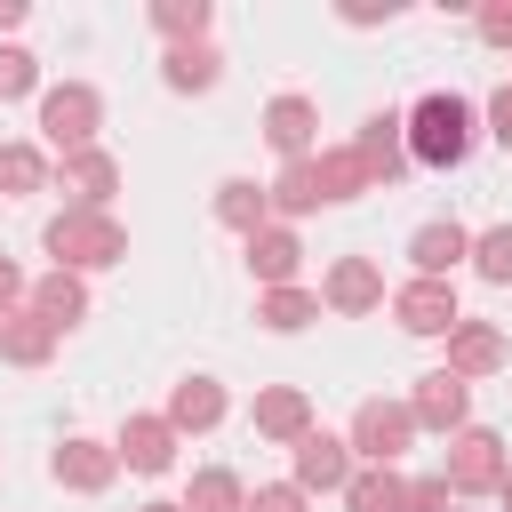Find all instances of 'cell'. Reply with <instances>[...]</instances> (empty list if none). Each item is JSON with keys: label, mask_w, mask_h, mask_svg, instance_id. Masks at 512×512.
I'll return each instance as SVG.
<instances>
[{"label": "cell", "mask_w": 512, "mask_h": 512, "mask_svg": "<svg viewBox=\"0 0 512 512\" xmlns=\"http://www.w3.org/2000/svg\"><path fill=\"white\" fill-rule=\"evenodd\" d=\"M464 152H472V104H464L456 88L416 96V104H408V160H424V168H464Z\"/></svg>", "instance_id": "obj_1"}, {"label": "cell", "mask_w": 512, "mask_h": 512, "mask_svg": "<svg viewBox=\"0 0 512 512\" xmlns=\"http://www.w3.org/2000/svg\"><path fill=\"white\" fill-rule=\"evenodd\" d=\"M40 240H48L56 272H104L128 256V232L112 224V208H64V216H48Z\"/></svg>", "instance_id": "obj_2"}, {"label": "cell", "mask_w": 512, "mask_h": 512, "mask_svg": "<svg viewBox=\"0 0 512 512\" xmlns=\"http://www.w3.org/2000/svg\"><path fill=\"white\" fill-rule=\"evenodd\" d=\"M96 128H104V96H96L88 80H64V88H48V96H40V144H48L56 160L88 152V144H96Z\"/></svg>", "instance_id": "obj_3"}, {"label": "cell", "mask_w": 512, "mask_h": 512, "mask_svg": "<svg viewBox=\"0 0 512 512\" xmlns=\"http://www.w3.org/2000/svg\"><path fill=\"white\" fill-rule=\"evenodd\" d=\"M344 440H352V456L400 472V456H408V440H416V416H408V400H384V392H376V400L352 408V432H344Z\"/></svg>", "instance_id": "obj_4"}, {"label": "cell", "mask_w": 512, "mask_h": 512, "mask_svg": "<svg viewBox=\"0 0 512 512\" xmlns=\"http://www.w3.org/2000/svg\"><path fill=\"white\" fill-rule=\"evenodd\" d=\"M504 472H512V464H504V440H496L488 424H464V432L448 440V472H440V480H448L456 496H496Z\"/></svg>", "instance_id": "obj_5"}, {"label": "cell", "mask_w": 512, "mask_h": 512, "mask_svg": "<svg viewBox=\"0 0 512 512\" xmlns=\"http://www.w3.org/2000/svg\"><path fill=\"white\" fill-rule=\"evenodd\" d=\"M288 456H296V472H288V480H296L304 496H344V488H352V440H336V432H320V424H312Z\"/></svg>", "instance_id": "obj_6"}, {"label": "cell", "mask_w": 512, "mask_h": 512, "mask_svg": "<svg viewBox=\"0 0 512 512\" xmlns=\"http://www.w3.org/2000/svg\"><path fill=\"white\" fill-rule=\"evenodd\" d=\"M408 416H416V432H464V416H472V384L464 376H448V368H432V376H416V392H408Z\"/></svg>", "instance_id": "obj_7"}, {"label": "cell", "mask_w": 512, "mask_h": 512, "mask_svg": "<svg viewBox=\"0 0 512 512\" xmlns=\"http://www.w3.org/2000/svg\"><path fill=\"white\" fill-rule=\"evenodd\" d=\"M320 304H328L336 320L376 312V304H384V272H376V256H336V264H328V280H320Z\"/></svg>", "instance_id": "obj_8"}, {"label": "cell", "mask_w": 512, "mask_h": 512, "mask_svg": "<svg viewBox=\"0 0 512 512\" xmlns=\"http://www.w3.org/2000/svg\"><path fill=\"white\" fill-rule=\"evenodd\" d=\"M392 320L408 336H448L464 320L456 312V280H408V288H392Z\"/></svg>", "instance_id": "obj_9"}, {"label": "cell", "mask_w": 512, "mask_h": 512, "mask_svg": "<svg viewBox=\"0 0 512 512\" xmlns=\"http://www.w3.org/2000/svg\"><path fill=\"white\" fill-rule=\"evenodd\" d=\"M248 424H256V440L296 448V440L312 432V392H304V384H264V392H256V408H248Z\"/></svg>", "instance_id": "obj_10"}, {"label": "cell", "mask_w": 512, "mask_h": 512, "mask_svg": "<svg viewBox=\"0 0 512 512\" xmlns=\"http://www.w3.org/2000/svg\"><path fill=\"white\" fill-rule=\"evenodd\" d=\"M48 472H56V488H72V496H96V488H112V472H120V448L112 440H64L56 456H48Z\"/></svg>", "instance_id": "obj_11"}, {"label": "cell", "mask_w": 512, "mask_h": 512, "mask_svg": "<svg viewBox=\"0 0 512 512\" xmlns=\"http://www.w3.org/2000/svg\"><path fill=\"white\" fill-rule=\"evenodd\" d=\"M312 136H320V104L312 96H272L264 104V144L280 152V160H312Z\"/></svg>", "instance_id": "obj_12"}, {"label": "cell", "mask_w": 512, "mask_h": 512, "mask_svg": "<svg viewBox=\"0 0 512 512\" xmlns=\"http://www.w3.org/2000/svg\"><path fill=\"white\" fill-rule=\"evenodd\" d=\"M352 152H360V168L376 176V192L408 168V112H376V120H360V136H352Z\"/></svg>", "instance_id": "obj_13"}, {"label": "cell", "mask_w": 512, "mask_h": 512, "mask_svg": "<svg viewBox=\"0 0 512 512\" xmlns=\"http://www.w3.org/2000/svg\"><path fill=\"white\" fill-rule=\"evenodd\" d=\"M464 256H472V232H464L456 216H432V224L408 232V264H416V280H448Z\"/></svg>", "instance_id": "obj_14"}, {"label": "cell", "mask_w": 512, "mask_h": 512, "mask_svg": "<svg viewBox=\"0 0 512 512\" xmlns=\"http://www.w3.org/2000/svg\"><path fill=\"white\" fill-rule=\"evenodd\" d=\"M112 448H120L128 472H168V464H176V424H168V416H128Z\"/></svg>", "instance_id": "obj_15"}, {"label": "cell", "mask_w": 512, "mask_h": 512, "mask_svg": "<svg viewBox=\"0 0 512 512\" xmlns=\"http://www.w3.org/2000/svg\"><path fill=\"white\" fill-rule=\"evenodd\" d=\"M296 264H304V240H296L288 224L248 232V272H256L264 288H296Z\"/></svg>", "instance_id": "obj_16"}, {"label": "cell", "mask_w": 512, "mask_h": 512, "mask_svg": "<svg viewBox=\"0 0 512 512\" xmlns=\"http://www.w3.org/2000/svg\"><path fill=\"white\" fill-rule=\"evenodd\" d=\"M496 368H504V336L488 320H456L448 328V376L472 384V376H496Z\"/></svg>", "instance_id": "obj_17"}, {"label": "cell", "mask_w": 512, "mask_h": 512, "mask_svg": "<svg viewBox=\"0 0 512 512\" xmlns=\"http://www.w3.org/2000/svg\"><path fill=\"white\" fill-rule=\"evenodd\" d=\"M160 416L176 424V440H184V432H216V424H224V384H216V376H184Z\"/></svg>", "instance_id": "obj_18"}, {"label": "cell", "mask_w": 512, "mask_h": 512, "mask_svg": "<svg viewBox=\"0 0 512 512\" xmlns=\"http://www.w3.org/2000/svg\"><path fill=\"white\" fill-rule=\"evenodd\" d=\"M64 192H72V208H104V200L120 192V160H112L104 144L72 152V160H64Z\"/></svg>", "instance_id": "obj_19"}, {"label": "cell", "mask_w": 512, "mask_h": 512, "mask_svg": "<svg viewBox=\"0 0 512 512\" xmlns=\"http://www.w3.org/2000/svg\"><path fill=\"white\" fill-rule=\"evenodd\" d=\"M24 304H32V312H40V320H48V328H56V336H64V328H80V320H88V288H80V272H40V280H32V296H24Z\"/></svg>", "instance_id": "obj_20"}, {"label": "cell", "mask_w": 512, "mask_h": 512, "mask_svg": "<svg viewBox=\"0 0 512 512\" xmlns=\"http://www.w3.org/2000/svg\"><path fill=\"white\" fill-rule=\"evenodd\" d=\"M160 80H168L176 96H208V88L224 80V56H216L208 40H184V48H168V56H160Z\"/></svg>", "instance_id": "obj_21"}, {"label": "cell", "mask_w": 512, "mask_h": 512, "mask_svg": "<svg viewBox=\"0 0 512 512\" xmlns=\"http://www.w3.org/2000/svg\"><path fill=\"white\" fill-rule=\"evenodd\" d=\"M216 224H232L240 240L272 224V184H248V176H224L216 184Z\"/></svg>", "instance_id": "obj_22"}, {"label": "cell", "mask_w": 512, "mask_h": 512, "mask_svg": "<svg viewBox=\"0 0 512 512\" xmlns=\"http://www.w3.org/2000/svg\"><path fill=\"white\" fill-rule=\"evenodd\" d=\"M48 352H56V328H48L32 304L0 320V360H16V368H48Z\"/></svg>", "instance_id": "obj_23"}, {"label": "cell", "mask_w": 512, "mask_h": 512, "mask_svg": "<svg viewBox=\"0 0 512 512\" xmlns=\"http://www.w3.org/2000/svg\"><path fill=\"white\" fill-rule=\"evenodd\" d=\"M312 168H320V208H328V200H360V192H376V176L360 168V152H352V144L312 152Z\"/></svg>", "instance_id": "obj_24"}, {"label": "cell", "mask_w": 512, "mask_h": 512, "mask_svg": "<svg viewBox=\"0 0 512 512\" xmlns=\"http://www.w3.org/2000/svg\"><path fill=\"white\" fill-rule=\"evenodd\" d=\"M344 512H408V480H400L392 464H368V472H352Z\"/></svg>", "instance_id": "obj_25"}, {"label": "cell", "mask_w": 512, "mask_h": 512, "mask_svg": "<svg viewBox=\"0 0 512 512\" xmlns=\"http://www.w3.org/2000/svg\"><path fill=\"white\" fill-rule=\"evenodd\" d=\"M256 320H264L272 336H296V328L320 320V296H312V288H264V296H256Z\"/></svg>", "instance_id": "obj_26"}, {"label": "cell", "mask_w": 512, "mask_h": 512, "mask_svg": "<svg viewBox=\"0 0 512 512\" xmlns=\"http://www.w3.org/2000/svg\"><path fill=\"white\" fill-rule=\"evenodd\" d=\"M184 512H248V488H240V472H224V464L192 472V488H184Z\"/></svg>", "instance_id": "obj_27"}, {"label": "cell", "mask_w": 512, "mask_h": 512, "mask_svg": "<svg viewBox=\"0 0 512 512\" xmlns=\"http://www.w3.org/2000/svg\"><path fill=\"white\" fill-rule=\"evenodd\" d=\"M208 0H152V32L168 40V48H184V40H208Z\"/></svg>", "instance_id": "obj_28"}, {"label": "cell", "mask_w": 512, "mask_h": 512, "mask_svg": "<svg viewBox=\"0 0 512 512\" xmlns=\"http://www.w3.org/2000/svg\"><path fill=\"white\" fill-rule=\"evenodd\" d=\"M40 184H48V152H40V144H0V192L24 200V192H40Z\"/></svg>", "instance_id": "obj_29"}, {"label": "cell", "mask_w": 512, "mask_h": 512, "mask_svg": "<svg viewBox=\"0 0 512 512\" xmlns=\"http://www.w3.org/2000/svg\"><path fill=\"white\" fill-rule=\"evenodd\" d=\"M272 208H280V216H304V208H320V168H312V160H288V168L272 176Z\"/></svg>", "instance_id": "obj_30"}, {"label": "cell", "mask_w": 512, "mask_h": 512, "mask_svg": "<svg viewBox=\"0 0 512 512\" xmlns=\"http://www.w3.org/2000/svg\"><path fill=\"white\" fill-rule=\"evenodd\" d=\"M472 272H480L488 288H512V224L472 232Z\"/></svg>", "instance_id": "obj_31"}, {"label": "cell", "mask_w": 512, "mask_h": 512, "mask_svg": "<svg viewBox=\"0 0 512 512\" xmlns=\"http://www.w3.org/2000/svg\"><path fill=\"white\" fill-rule=\"evenodd\" d=\"M40 88V56L32 48H0V96H32Z\"/></svg>", "instance_id": "obj_32"}, {"label": "cell", "mask_w": 512, "mask_h": 512, "mask_svg": "<svg viewBox=\"0 0 512 512\" xmlns=\"http://www.w3.org/2000/svg\"><path fill=\"white\" fill-rule=\"evenodd\" d=\"M304 504H312V496H304L296 480H264V488L248 496V512H304Z\"/></svg>", "instance_id": "obj_33"}, {"label": "cell", "mask_w": 512, "mask_h": 512, "mask_svg": "<svg viewBox=\"0 0 512 512\" xmlns=\"http://www.w3.org/2000/svg\"><path fill=\"white\" fill-rule=\"evenodd\" d=\"M448 504H456V488H448L440 472H432V480H408V512H448Z\"/></svg>", "instance_id": "obj_34"}, {"label": "cell", "mask_w": 512, "mask_h": 512, "mask_svg": "<svg viewBox=\"0 0 512 512\" xmlns=\"http://www.w3.org/2000/svg\"><path fill=\"white\" fill-rule=\"evenodd\" d=\"M472 24H480V40H496V48H512V0H488V8L472 16Z\"/></svg>", "instance_id": "obj_35"}, {"label": "cell", "mask_w": 512, "mask_h": 512, "mask_svg": "<svg viewBox=\"0 0 512 512\" xmlns=\"http://www.w3.org/2000/svg\"><path fill=\"white\" fill-rule=\"evenodd\" d=\"M24 296H32V280H24V272L0 256V320H8V312H24Z\"/></svg>", "instance_id": "obj_36"}, {"label": "cell", "mask_w": 512, "mask_h": 512, "mask_svg": "<svg viewBox=\"0 0 512 512\" xmlns=\"http://www.w3.org/2000/svg\"><path fill=\"white\" fill-rule=\"evenodd\" d=\"M488 136H496V144L512 152V80H504V88L488 96Z\"/></svg>", "instance_id": "obj_37"}, {"label": "cell", "mask_w": 512, "mask_h": 512, "mask_svg": "<svg viewBox=\"0 0 512 512\" xmlns=\"http://www.w3.org/2000/svg\"><path fill=\"white\" fill-rule=\"evenodd\" d=\"M24 24V0H0V32H16Z\"/></svg>", "instance_id": "obj_38"}, {"label": "cell", "mask_w": 512, "mask_h": 512, "mask_svg": "<svg viewBox=\"0 0 512 512\" xmlns=\"http://www.w3.org/2000/svg\"><path fill=\"white\" fill-rule=\"evenodd\" d=\"M136 512H184V504H168V496H160V504H136Z\"/></svg>", "instance_id": "obj_39"}, {"label": "cell", "mask_w": 512, "mask_h": 512, "mask_svg": "<svg viewBox=\"0 0 512 512\" xmlns=\"http://www.w3.org/2000/svg\"><path fill=\"white\" fill-rule=\"evenodd\" d=\"M496 496H504V512H512V472H504V488H496Z\"/></svg>", "instance_id": "obj_40"}]
</instances>
